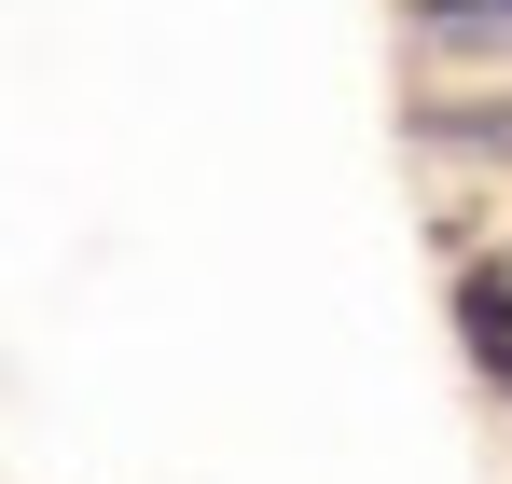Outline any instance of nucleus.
Here are the masks:
<instances>
[{
    "label": "nucleus",
    "instance_id": "1",
    "mask_svg": "<svg viewBox=\"0 0 512 484\" xmlns=\"http://www.w3.org/2000/svg\"><path fill=\"white\" fill-rule=\"evenodd\" d=\"M457 346H471L485 388H512V249H485V263L457 277Z\"/></svg>",
    "mask_w": 512,
    "mask_h": 484
},
{
    "label": "nucleus",
    "instance_id": "2",
    "mask_svg": "<svg viewBox=\"0 0 512 484\" xmlns=\"http://www.w3.org/2000/svg\"><path fill=\"white\" fill-rule=\"evenodd\" d=\"M429 56H512V0H416Z\"/></svg>",
    "mask_w": 512,
    "mask_h": 484
},
{
    "label": "nucleus",
    "instance_id": "3",
    "mask_svg": "<svg viewBox=\"0 0 512 484\" xmlns=\"http://www.w3.org/2000/svg\"><path fill=\"white\" fill-rule=\"evenodd\" d=\"M429 139H457V153H512V97H485V111H429Z\"/></svg>",
    "mask_w": 512,
    "mask_h": 484
}]
</instances>
